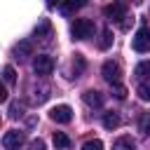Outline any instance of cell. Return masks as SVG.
<instances>
[{
  "label": "cell",
  "instance_id": "cell-1",
  "mask_svg": "<svg viewBox=\"0 0 150 150\" xmlns=\"http://www.w3.org/2000/svg\"><path fill=\"white\" fill-rule=\"evenodd\" d=\"M94 21L91 19H75L73 21V26H70V33H73V38L75 40H87V38H91L94 35Z\"/></svg>",
  "mask_w": 150,
  "mask_h": 150
},
{
  "label": "cell",
  "instance_id": "cell-2",
  "mask_svg": "<svg viewBox=\"0 0 150 150\" xmlns=\"http://www.w3.org/2000/svg\"><path fill=\"white\" fill-rule=\"evenodd\" d=\"M23 143H26V134L19 131V129H12L2 136V148L5 150H19V148H23Z\"/></svg>",
  "mask_w": 150,
  "mask_h": 150
},
{
  "label": "cell",
  "instance_id": "cell-3",
  "mask_svg": "<svg viewBox=\"0 0 150 150\" xmlns=\"http://www.w3.org/2000/svg\"><path fill=\"white\" fill-rule=\"evenodd\" d=\"M52 70H54V59L52 56H47V54L35 56V61H33V73L35 75L47 77V75H52Z\"/></svg>",
  "mask_w": 150,
  "mask_h": 150
},
{
  "label": "cell",
  "instance_id": "cell-4",
  "mask_svg": "<svg viewBox=\"0 0 150 150\" xmlns=\"http://www.w3.org/2000/svg\"><path fill=\"white\" fill-rule=\"evenodd\" d=\"M101 75H103V80H105V82H110V87H112V84H117V82H120V77H122L120 63H115V61H105V63H103V68H101Z\"/></svg>",
  "mask_w": 150,
  "mask_h": 150
},
{
  "label": "cell",
  "instance_id": "cell-5",
  "mask_svg": "<svg viewBox=\"0 0 150 150\" xmlns=\"http://www.w3.org/2000/svg\"><path fill=\"white\" fill-rule=\"evenodd\" d=\"M103 14L110 21H122V19H127V5L124 2H110L103 7Z\"/></svg>",
  "mask_w": 150,
  "mask_h": 150
},
{
  "label": "cell",
  "instance_id": "cell-6",
  "mask_svg": "<svg viewBox=\"0 0 150 150\" xmlns=\"http://www.w3.org/2000/svg\"><path fill=\"white\" fill-rule=\"evenodd\" d=\"M49 117H52L56 124H68V122L73 120V110H70V105L61 103V105H54V108L49 110Z\"/></svg>",
  "mask_w": 150,
  "mask_h": 150
},
{
  "label": "cell",
  "instance_id": "cell-7",
  "mask_svg": "<svg viewBox=\"0 0 150 150\" xmlns=\"http://www.w3.org/2000/svg\"><path fill=\"white\" fill-rule=\"evenodd\" d=\"M134 49L136 52H150V28L148 26H143V28H138L136 30V35H134Z\"/></svg>",
  "mask_w": 150,
  "mask_h": 150
},
{
  "label": "cell",
  "instance_id": "cell-8",
  "mask_svg": "<svg viewBox=\"0 0 150 150\" xmlns=\"http://www.w3.org/2000/svg\"><path fill=\"white\" fill-rule=\"evenodd\" d=\"M82 101H84L89 108H103L105 96H103L101 91H96V89H87V91L82 94Z\"/></svg>",
  "mask_w": 150,
  "mask_h": 150
},
{
  "label": "cell",
  "instance_id": "cell-9",
  "mask_svg": "<svg viewBox=\"0 0 150 150\" xmlns=\"http://www.w3.org/2000/svg\"><path fill=\"white\" fill-rule=\"evenodd\" d=\"M112 150H136V143H134L131 136H120L112 143Z\"/></svg>",
  "mask_w": 150,
  "mask_h": 150
},
{
  "label": "cell",
  "instance_id": "cell-10",
  "mask_svg": "<svg viewBox=\"0 0 150 150\" xmlns=\"http://www.w3.org/2000/svg\"><path fill=\"white\" fill-rule=\"evenodd\" d=\"M16 56L19 59H26V56H33V42L30 40H21L19 45H16Z\"/></svg>",
  "mask_w": 150,
  "mask_h": 150
},
{
  "label": "cell",
  "instance_id": "cell-11",
  "mask_svg": "<svg viewBox=\"0 0 150 150\" xmlns=\"http://www.w3.org/2000/svg\"><path fill=\"white\" fill-rule=\"evenodd\" d=\"M120 122H122V120H120V115H117V112H105V115H103V127H105L108 131L117 129V127H120Z\"/></svg>",
  "mask_w": 150,
  "mask_h": 150
},
{
  "label": "cell",
  "instance_id": "cell-12",
  "mask_svg": "<svg viewBox=\"0 0 150 150\" xmlns=\"http://www.w3.org/2000/svg\"><path fill=\"white\" fill-rule=\"evenodd\" d=\"M80 7H84L82 0H80V2L70 0V2H61V5H59V12H61V14H73V12H77Z\"/></svg>",
  "mask_w": 150,
  "mask_h": 150
},
{
  "label": "cell",
  "instance_id": "cell-13",
  "mask_svg": "<svg viewBox=\"0 0 150 150\" xmlns=\"http://www.w3.org/2000/svg\"><path fill=\"white\" fill-rule=\"evenodd\" d=\"M54 145L59 150H68L70 148V138L63 134V131H54Z\"/></svg>",
  "mask_w": 150,
  "mask_h": 150
},
{
  "label": "cell",
  "instance_id": "cell-14",
  "mask_svg": "<svg viewBox=\"0 0 150 150\" xmlns=\"http://www.w3.org/2000/svg\"><path fill=\"white\" fill-rule=\"evenodd\" d=\"M134 75L138 80H148L150 77V61H141L136 68H134Z\"/></svg>",
  "mask_w": 150,
  "mask_h": 150
},
{
  "label": "cell",
  "instance_id": "cell-15",
  "mask_svg": "<svg viewBox=\"0 0 150 150\" xmlns=\"http://www.w3.org/2000/svg\"><path fill=\"white\" fill-rule=\"evenodd\" d=\"M136 94L141 96V101H150V77L138 82V87H136Z\"/></svg>",
  "mask_w": 150,
  "mask_h": 150
},
{
  "label": "cell",
  "instance_id": "cell-16",
  "mask_svg": "<svg viewBox=\"0 0 150 150\" xmlns=\"http://www.w3.org/2000/svg\"><path fill=\"white\" fill-rule=\"evenodd\" d=\"M2 80H5L7 84H14V82H16V70H14L12 66H5V68H2Z\"/></svg>",
  "mask_w": 150,
  "mask_h": 150
},
{
  "label": "cell",
  "instance_id": "cell-17",
  "mask_svg": "<svg viewBox=\"0 0 150 150\" xmlns=\"http://www.w3.org/2000/svg\"><path fill=\"white\" fill-rule=\"evenodd\" d=\"M138 129H141L143 134H150V112H141V117H138Z\"/></svg>",
  "mask_w": 150,
  "mask_h": 150
},
{
  "label": "cell",
  "instance_id": "cell-18",
  "mask_svg": "<svg viewBox=\"0 0 150 150\" xmlns=\"http://www.w3.org/2000/svg\"><path fill=\"white\" fill-rule=\"evenodd\" d=\"M112 45V33H110V28H105L103 33H101V42H98V47L101 49H108Z\"/></svg>",
  "mask_w": 150,
  "mask_h": 150
},
{
  "label": "cell",
  "instance_id": "cell-19",
  "mask_svg": "<svg viewBox=\"0 0 150 150\" xmlns=\"http://www.w3.org/2000/svg\"><path fill=\"white\" fill-rule=\"evenodd\" d=\"M112 96H115V98H120V101H122V98H124V96H127V87H124V84H122V82H117V84H112Z\"/></svg>",
  "mask_w": 150,
  "mask_h": 150
},
{
  "label": "cell",
  "instance_id": "cell-20",
  "mask_svg": "<svg viewBox=\"0 0 150 150\" xmlns=\"http://www.w3.org/2000/svg\"><path fill=\"white\" fill-rule=\"evenodd\" d=\"M21 110H23V105H21L19 101H14V103L9 105V117H14V120H16V117H21V115H23Z\"/></svg>",
  "mask_w": 150,
  "mask_h": 150
},
{
  "label": "cell",
  "instance_id": "cell-21",
  "mask_svg": "<svg viewBox=\"0 0 150 150\" xmlns=\"http://www.w3.org/2000/svg\"><path fill=\"white\" fill-rule=\"evenodd\" d=\"M82 150H103V143H101L98 138H94V141H87V143L82 145Z\"/></svg>",
  "mask_w": 150,
  "mask_h": 150
},
{
  "label": "cell",
  "instance_id": "cell-22",
  "mask_svg": "<svg viewBox=\"0 0 150 150\" xmlns=\"http://www.w3.org/2000/svg\"><path fill=\"white\" fill-rule=\"evenodd\" d=\"M28 150H47V145H45V141H42V138H35V141H30V143H28Z\"/></svg>",
  "mask_w": 150,
  "mask_h": 150
},
{
  "label": "cell",
  "instance_id": "cell-23",
  "mask_svg": "<svg viewBox=\"0 0 150 150\" xmlns=\"http://www.w3.org/2000/svg\"><path fill=\"white\" fill-rule=\"evenodd\" d=\"M47 30H49V21H42V23H40L38 28H35V38H42V35H45Z\"/></svg>",
  "mask_w": 150,
  "mask_h": 150
},
{
  "label": "cell",
  "instance_id": "cell-24",
  "mask_svg": "<svg viewBox=\"0 0 150 150\" xmlns=\"http://www.w3.org/2000/svg\"><path fill=\"white\" fill-rule=\"evenodd\" d=\"M2 101H7V87H5V82H0V103Z\"/></svg>",
  "mask_w": 150,
  "mask_h": 150
}]
</instances>
